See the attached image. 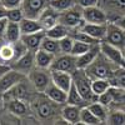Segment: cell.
Returning a JSON list of instances; mask_svg holds the SVG:
<instances>
[{"instance_id":"2","label":"cell","mask_w":125,"mask_h":125,"mask_svg":"<svg viewBox=\"0 0 125 125\" xmlns=\"http://www.w3.org/2000/svg\"><path fill=\"white\" fill-rule=\"evenodd\" d=\"M100 53L105 56L111 64H115L116 66H120V68H125V58H124L123 49L101 40L100 41Z\"/></svg>"},{"instance_id":"20","label":"cell","mask_w":125,"mask_h":125,"mask_svg":"<svg viewBox=\"0 0 125 125\" xmlns=\"http://www.w3.org/2000/svg\"><path fill=\"white\" fill-rule=\"evenodd\" d=\"M20 29H21V34H33V33H38V31L44 30L43 25L40 24V21L38 19H33V18H24L20 21Z\"/></svg>"},{"instance_id":"37","label":"cell","mask_w":125,"mask_h":125,"mask_svg":"<svg viewBox=\"0 0 125 125\" xmlns=\"http://www.w3.org/2000/svg\"><path fill=\"white\" fill-rule=\"evenodd\" d=\"M113 78H114V80H115L118 88L125 89V68L118 66V69L114 71Z\"/></svg>"},{"instance_id":"31","label":"cell","mask_w":125,"mask_h":125,"mask_svg":"<svg viewBox=\"0 0 125 125\" xmlns=\"http://www.w3.org/2000/svg\"><path fill=\"white\" fill-rule=\"evenodd\" d=\"M88 108L95 114V115L101 120V121H105L106 120V116H108V113H106V108L104 104H101L100 101H94L93 104H90V105H88Z\"/></svg>"},{"instance_id":"28","label":"cell","mask_w":125,"mask_h":125,"mask_svg":"<svg viewBox=\"0 0 125 125\" xmlns=\"http://www.w3.org/2000/svg\"><path fill=\"white\" fill-rule=\"evenodd\" d=\"M111 86L109 79H94L91 80V89L93 93L99 98L101 94H104L109 88Z\"/></svg>"},{"instance_id":"8","label":"cell","mask_w":125,"mask_h":125,"mask_svg":"<svg viewBox=\"0 0 125 125\" xmlns=\"http://www.w3.org/2000/svg\"><path fill=\"white\" fill-rule=\"evenodd\" d=\"M83 19L85 23L91 24H106L108 16L103 10L98 6H89V8H83Z\"/></svg>"},{"instance_id":"10","label":"cell","mask_w":125,"mask_h":125,"mask_svg":"<svg viewBox=\"0 0 125 125\" xmlns=\"http://www.w3.org/2000/svg\"><path fill=\"white\" fill-rule=\"evenodd\" d=\"M21 9L26 18L38 19L45 9V0H23Z\"/></svg>"},{"instance_id":"41","label":"cell","mask_w":125,"mask_h":125,"mask_svg":"<svg viewBox=\"0 0 125 125\" xmlns=\"http://www.w3.org/2000/svg\"><path fill=\"white\" fill-rule=\"evenodd\" d=\"M79 4L83 8H89V6H96L98 0H79Z\"/></svg>"},{"instance_id":"26","label":"cell","mask_w":125,"mask_h":125,"mask_svg":"<svg viewBox=\"0 0 125 125\" xmlns=\"http://www.w3.org/2000/svg\"><path fill=\"white\" fill-rule=\"evenodd\" d=\"M68 104H71V105H78L80 108H83L85 105L86 100L81 96V94L78 91L76 86L74 85V83H73V85L70 88V90L68 91V100H66Z\"/></svg>"},{"instance_id":"17","label":"cell","mask_w":125,"mask_h":125,"mask_svg":"<svg viewBox=\"0 0 125 125\" xmlns=\"http://www.w3.org/2000/svg\"><path fill=\"white\" fill-rule=\"evenodd\" d=\"M45 94L50 100H53L54 103H58V104H64L68 100V93L65 90H62L61 88H59L58 85H55L53 81L46 88Z\"/></svg>"},{"instance_id":"22","label":"cell","mask_w":125,"mask_h":125,"mask_svg":"<svg viewBox=\"0 0 125 125\" xmlns=\"http://www.w3.org/2000/svg\"><path fill=\"white\" fill-rule=\"evenodd\" d=\"M26 93H28V90H26L25 85L23 84V81H20L16 85H14L11 89H9L6 93H4V100L8 99V101H9L11 99H24V98H26Z\"/></svg>"},{"instance_id":"14","label":"cell","mask_w":125,"mask_h":125,"mask_svg":"<svg viewBox=\"0 0 125 125\" xmlns=\"http://www.w3.org/2000/svg\"><path fill=\"white\" fill-rule=\"evenodd\" d=\"M38 20L40 21V24L43 25L44 30H48L50 28H53L54 25H56L59 23V11H56V10L54 8H45L43 11H41V14L39 15Z\"/></svg>"},{"instance_id":"5","label":"cell","mask_w":125,"mask_h":125,"mask_svg":"<svg viewBox=\"0 0 125 125\" xmlns=\"http://www.w3.org/2000/svg\"><path fill=\"white\" fill-rule=\"evenodd\" d=\"M45 69H36L33 70L29 75L30 81L33 83L34 88L39 91V93H45L46 88L50 85L51 83V75L46 74V71H44Z\"/></svg>"},{"instance_id":"33","label":"cell","mask_w":125,"mask_h":125,"mask_svg":"<svg viewBox=\"0 0 125 125\" xmlns=\"http://www.w3.org/2000/svg\"><path fill=\"white\" fill-rule=\"evenodd\" d=\"M93 45L90 44H86V43H83V41H79V40H74V45H73V49H71V55H74L75 58L76 56H80L83 55L84 53H86V51L91 48Z\"/></svg>"},{"instance_id":"38","label":"cell","mask_w":125,"mask_h":125,"mask_svg":"<svg viewBox=\"0 0 125 125\" xmlns=\"http://www.w3.org/2000/svg\"><path fill=\"white\" fill-rule=\"evenodd\" d=\"M109 124L123 125L125 124V114L123 111H114L109 115Z\"/></svg>"},{"instance_id":"19","label":"cell","mask_w":125,"mask_h":125,"mask_svg":"<svg viewBox=\"0 0 125 125\" xmlns=\"http://www.w3.org/2000/svg\"><path fill=\"white\" fill-rule=\"evenodd\" d=\"M80 111H81L80 106L68 104L61 110V116L69 124H79L80 123Z\"/></svg>"},{"instance_id":"30","label":"cell","mask_w":125,"mask_h":125,"mask_svg":"<svg viewBox=\"0 0 125 125\" xmlns=\"http://www.w3.org/2000/svg\"><path fill=\"white\" fill-rule=\"evenodd\" d=\"M74 40H79V41H83V43H86V44H90V45H96L100 43V40L95 39V38H93L90 36L88 33H85V31H83L81 29L79 31H75V33H73L70 35Z\"/></svg>"},{"instance_id":"1","label":"cell","mask_w":125,"mask_h":125,"mask_svg":"<svg viewBox=\"0 0 125 125\" xmlns=\"http://www.w3.org/2000/svg\"><path fill=\"white\" fill-rule=\"evenodd\" d=\"M73 83L76 86L78 91L81 94V96L86 101H93L94 99H98V96L93 93L91 89V80L89 79V75L85 70L76 69L75 74H73Z\"/></svg>"},{"instance_id":"23","label":"cell","mask_w":125,"mask_h":125,"mask_svg":"<svg viewBox=\"0 0 125 125\" xmlns=\"http://www.w3.org/2000/svg\"><path fill=\"white\" fill-rule=\"evenodd\" d=\"M6 108L10 113H13L14 115L23 116L26 114V105L24 104L23 99H11L6 101Z\"/></svg>"},{"instance_id":"6","label":"cell","mask_w":125,"mask_h":125,"mask_svg":"<svg viewBox=\"0 0 125 125\" xmlns=\"http://www.w3.org/2000/svg\"><path fill=\"white\" fill-rule=\"evenodd\" d=\"M24 75L23 73H20L15 69H9L5 74L0 78V93L4 94L9 89H11L14 85H16L18 83L23 81Z\"/></svg>"},{"instance_id":"3","label":"cell","mask_w":125,"mask_h":125,"mask_svg":"<svg viewBox=\"0 0 125 125\" xmlns=\"http://www.w3.org/2000/svg\"><path fill=\"white\" fill-rule=\"evenodd\" d=\"M104 41L124 50L125 49V30L120 28L116 23L108 24L106 35L104 38Z\"/></svg>"},{"instance_id":"24","label":"cell","mask_w":125,"mask_h":125,"mask_svg":"<svg viewBox=\"0 0 125 125\" xmlns=\"http://www.w3.org/2000/svg\"><path fill=\"white\" fill-rule=\"evenodd\" d=\"M45 33H46V36H50L53 39L60 40V39H62V38H65V36L69 35V28L65 26L64 24H61V23H58L53 28L45 30Z\"/></svg>"},{"instance_id":"9","label":"cell","mask_w":125,"mask_h":125,"mask_svg":"<svg viewBox=\"0 0 125 125\" xmlns=\"http://www.w3.org/2000/svg\"><path fill=\"white\" fill-rule=\"evenodd\" d=\"M83 21H84V19H83V14L76 11V10L68 9V10H64V11L59 13V23L64 24L69 29L70 28L80 26L83 24Z\"/></svg>"},{"instance_id":"13","label":"cell","mask_w":125,"mask_h":125,"mask_svg":"<svg viewBox=\"0 0 125 125\" xmlns=\"http://www.w3.org/2000/svg\"><path fill=\"white\" fill-rule=\"evenodd\" d=\"M51 81L66 93L70 90L73 85V74L68 71H61V70H50Z\"/></svg>"},{"instance_id":"29","label":"cell","mask_w":125,"mask_h":125,"mask_svg":"<svg viewBox=\"0 0 125 125\" xmlns=\"http://www.w3.org/2000/svg\"><path fill=\"white\" fill-rule=\"evenodd\" d=\"M41 49H44L45 51H49L51 54H56L60 53V46H59V40L53 39L50 36H45L43 43H41Z\"/></svg>"},{"instance_id":"32","label":"cell","mask_w":125,"mask_h":125,"mask_svg":"<svg viewBox=\"0 0 125 125\" xmlns=\"http://www.w3.org/2000/svg\"><path fill=\"white\" fill-rule=\"evenodd\" d=\"M36 111L39 114V116L43 118V119L50 118L53 115V108H51V105L45 100H41V101H39V104H36Z\"/></svg>"},{"instance_id":"46","label":"cell","mask_w":125,"mask_h":125,"mask_svg":"<svg viewBox=\"0 0 125 125\" xmlns=\"http://www.w3.org/2000/svg\"><path fill=\"white\" fill-rule=\"evenodd\" d=\"M123 51H124V58H125V49H124V50H123Z\"/></svg>"},{"instance_id":"44","label":"cell","mask_w":125,"mask_h":125,"mask_svg":"<svg viewBox=\"0 0 125 125\" xmlns=\"http://www.w3.org/2000/svg\"><path fill=\"white\" fill-rule=\"evenodd\" d=\"M116 24H118L120 28H123V29L125 30V15H124V16H121V18L118 20V21H116Z\"/></svg>"},{"instance_id":"27","label":"cell","mask_w":125,"mask_h":125,"mask_svg":"<svg viewBox=\"0 0 125 125\" xmlns=\"http://www.w3.org/2000/svg\"><path fill=\"white\" fill-rule=\"evenodd\" d=\"M14 58H15V51L13 43H5L0 45V60L4 62H13Z\"/></svg>"},{"instance_id":"43","label":"cell","mask_w":125,"mask_h":125,"mask_svg":"<svg viewBox=\"0 0 125 125\" xmlns=\"http://www.w3.org/2000/svg\"><path fill=\"white\" fill-rule=\"evenodd\" d=\"M111 1L118 8H125V0H111Z\"/></svg>"},{"instance_id":"16","label":"cell","mask_w":125,"mask_h":125,"mask_svg":"<svg viewBox=\"0 0 125 125\" xmlns=\"http://www.w3.org/2000/svg\"><path fill=\"white\" fill-rule=\"evenodd\" d=\"M106 28H108V23L106 24H91V23H85L81 26V30L88 33L90 36L95 38L98 40H104L106 35Z\"/></svg>"},{"instance_id":"18","label":"cell","mask_w":125,"mask_h":125,"mask_svg":"<svg viewBox=\"0 0 125 125\" xmlns=\"http://www.w3.org/2000/svg\"><path fill=\"white\" fill-rule=\"evenodd\" d=\"M54 59H55V54L45 51L41 48L35 51V64L40 69H50Z\"/></svg>"},{"instance_id":"35","label":"cell","mask_w":125,"mask_h":125,"mask_svg":"<svg viewBox=\"0 0 125 125\" xmlns=\"http://www.w3.org/2000/svg\"><path fill=\"white\" fill-rule=\"evenodd\" d=\"M6 18H8L9 21H16V23H20V21H21V20L25 18V15H24V11H23L21 6H20V8L8 9Z\"/></svg>"},{"instance_id":"25","label":"cell","mask_w":125,"mask_h":125,"mask_svg":"<svg viewBox=\"0 0 125 125\" xmlns=\"http://www.w3.org/2000/svg\"><path fill=\"white\" fill-rule=\"evenodd\" d=\"M101 120L94 114L88 106H83L80 111V124L85 125H96L100 124Z\"/></svg>"},{"instance_id":"7","label":"cell","mask_w":125,"mask_h":125,"mask_svg":"<svg viewBox=\"0 0 125 125\" xmlns=\"http://www.w3.org/2000/svg\"><path fill=\"white\" fill-rule=\"evenodd\" d=\"M49 70H61L73 73L74 70H76V58L71 54H64L59 58H55Z\"/></svg>"},{"instance_id":"11","label":"cell","mask_w":125,"mask_h":125,"mask_svg":"<svg viewBox=\"0 0 125 125\" xmlns=\"http://www.w3.org/2000/svg\"><path fill=\"white\" fill-rule=\"evenodd\" d=\"M34 64H35V51L28 50L23 56H20L19 59L13 61L11 69H15L20 73H23V74H25V73L31 70Z\"/></svg>"},{"instance_id":"21","label":"cell","mask_w":125,"mask_h":125,"mask_svg":"<svg viewBox=\"0 0 125 125\" xmlns=\"http://www.w3.org/2000/svg\"><path fill=\"white\" fill-rule=\"evenodd\" d=\"M21 29H20V23L16 21H9L6 30H5V40L8 43H16L21 39Z\"/></svg>"},{"instance_id":"40","label":"cell","mask_w":125,"mask_h":125,"mask_svg":"<svg viewBox=\"0 0 125 125\" xmlns=\"http://www.w3.org/2000/svg\"><path fill=\"white\" fill-rule=\"evenodd\" d=\"M8 23H9L8 18H3V19H0V38L5 35V30H6Z\"/></svg>"},{"instance_id":"39","label":"cell","mask_w":125,"mask_h":125,"mask_svg":"<svg viewBox=\"0 0 125 125\" xmlns=\"http://www.w3.org/2000/svg\"><path fill=\"white\" fill-rule=\"evenodd\" d=\"M6 9H13V8H20L23 4V0H0Z\"/></svg>"},{"instance_id":"42","label":"cell","mask_w":125,"mask_h":125,"mask_svg":"<svg viewBox=\"0 0 125 125\" xmlns=\"http://www.w3.org/2000/svg\"><path fill=\"white\" fill-rule=\"evenodd\" d=\"M6 13H8V9L0 3V19H3V18H6Z\"/></svg>"},{"instance_id":"34","label":"cell","mask_w":125,"mask_h":125,"mask_svg":"<svg viewBox=\"0 0 125 125\" xmlns=\"http://www.w3.org/2000/svg\"><path fill=\"white\" fill-rule=\"evenodd\" d=\"M49 4L51 8H54L56 11H64L73 6L74 0H49Z\"/></svg>"},{"instance_id":"45","label":"cell","mask_w":125,"mask_h":125,"mask_svg":"<svg viewBox=\"0 0 125 125\" xmlns=\"http://www.w3.org/2000/svg\"><path fill=\"white\" fill-rule=\"evenodd\" d=\"M10 68H8V66H4V65H0V78H1L4 74H5V73L9 70Z\"/></svg>"},{"instance_id":"15","label":"cell","mask_w":125,"mask_h":125,"mask_svg":"<svg viewBox=\"0 0 125 125\" xmlns=\"http://www.w3.org/2000/svg\"><path fill=\"white\" fill-rule=\"evenodd\" d=\"M46 36L45 30L38 31V33H33V34H24L21 35V41L26 45V48L31 51H36L38 49H40L41 43H43L44 38Z\"/></svg>"},{"instance_id":"12","label":"cell","mask_w":125,"mask_h":125,"mask_svg":"<svg viewBox=\"0 0 125 125\" xmlns=\"http://www.w3.org/2000/svg\"><path fill=\"white\" fill-rule=\"evenodd\" d=\"M100 53V43L96 45H93L86 53H84L80 56H76V69H83L85 70L89 68L94 61L96 60L98 55Z\"/></svg>"},{"instance_id":"4","label":"cell","mask_w":125,"mask_h":125,"mask_svg":"<svg viewBox=\"0 0 125 125\" xmlns=\"http://www.w3.org/2000/svg\"><path fill=\"white\" fill-rule=\"evenodd\" d=\"M109 60L105 58V60L100 61H94L93 64L86 68V73H89V75L93 76L94 79H110L114 74V71L111 70L110 65H106V62Z\"/></svg>"},{"instance_id":"36","label":"cell","mask_w":125,"mask_h":125,"mask_svg":"<svg viewBox=\"0 0 125 125\" xmlns=\"http://www.w3.org/2000/svg\"><path fill=\"white\" fill-rule=\"evenodd\" d=\"M73 45H74V39H73L70 35L65 36L59 40V46H60V53L62 54H70Z\"/></svg>"}]
</instances>
